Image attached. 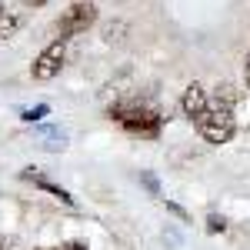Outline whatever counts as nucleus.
<instances>
[{
	"label": "nucleus",
	"mask_w": 250,
	"mask_h": 250,
	"mask_svg": "<svg viewBox=\"0 0 250 250\" xmlns=\"http://www.w3.org/2000/svg\"><path fill=\"white\" fill-rule=\"evenodd\" d=\"M110 120H117L127 134L144 137V140H157L160 137V127H164V114L154 110V107H144V104H114L110 110Z\"/></svg>",
	"instance_id": "1"
},
{
	"label": "nucleus",
	"mask_w": 250,
	"mask_h": 250,
	"mask_svg": "<svg viewBox=\"0 0 250 250\" xmlns=\"http://www.w3.org/2000/svg\"><path fill=\"white\" fill-rule=\"evenodd\" d=\"M193 127L197 134L204 137L207 144L220 147V144H230L233 134H237V117H233V107H224L210 97V104L193 117Z\"/></svg>",
	"instance_id": "2"
},
{
	"label": "nucleus",
	"mask_w": 250,
	"mask_h": 250,
	"mask_svg": "<svg viewBox=\"0 0 250 250\" xmlns=\"http://www.w3.org/2000/svg\"><path fill=\"white\" fill-rule=\"evenodd\" d=\"M94 23H97V7L90 0H77L74 7H67V10L60 14L57 34L63 40H70V37H77V34H83L87 27H94Z\"/></svg>",
	"instance_id": "3"
},
{
	"label": "nucleus",
	"mask_w": 250,
	"mask_h": 250,
	"mask_svg": "<svg viewBox=\"0 0 250 250\" xmlns=\"http://www.w3.org/2000/svg\"><path fill=\"white\" fill-rule=\"evenodd\" d=\"M63 63H67V40L57 37L54 43H47L37 54L34 67H30V77L34 80H54L60 70H63Z\"/></svg>",
	"instance_id": "4"
},
{
	"label": "nucleus",
	"mask_w": 250,
	"mask_h": 250,
	"mask_svg": "<svg viewBox=\"0 0 250 250\" xmlns=\"http://www.w3.org/2000/svg\"><path fill=\"white\" fill-rule=\"evenodd\" d=\"M207 104H210V94H207L200 83H187V87H184V97H180V110H184V117L193 120Z\"/></svg>",
	"instance_id": "5"
},
{
	"label": "nucleus",
	"mask_w": 250,
	"mask_h": 250,
	"mask_svg": "<svg viewBox=\"0 0 250 250\" xmlns=\"http://www.w3.org/2000/svg\"><path fill=\"white\" fill-rule=\"evenodd\" d=\"M20 177H23L27 184H34V187H40V190L54 193V197H57L60 204H67V207H74V197H70V190H63L60 184H54V180H47V177H43V173H37L34 167H27V170L20 173Z\"/></svg>",
	"instance_id": "6"
},
{
	"label": "nucleus",
	"mask_w": 250,
	"mask_h": 250,
	"mask_svg": "<svg viewBox=\"0 0 250 250\" xmlns=\"http://www.w3.org/2000/svg\"><path fill=\"white\" fill-rule=\"evenodd\" d=\"M213 100L224 104V107H237V104H240V90H237L233 83H220V87L213 90Z\"/></svg>",
	"instance_id": "7"
},
{
	"label": "nucleus",
	"mask_w": 250,
	"mask_h": 250,
	"mask_svg": "<svg viewBox=\"0 0 250 250\" xmlns=\"http://www.w3.org/2000/svg\"><path fill=\"white\" fill-rule=\"evenodd\" d=\"M47 114H50V107H47V104H37V107L20 110V120H23V124H37V120H43Z\"/></svg>",
	"instance_id": "8"
},
{
	"label": "nucleus",
	"mask_w": 250,
	"mask_h": 250,
	"mask_svg": "<svg viewBox=\"0 0 250 250\" xmlns=\"http://www.w3.org/2000/svg\"><path fill=\"white\" fill-rule=\"evenodd\" d=\"M20 23H23V14H14V17H0V37H14V30H17Z\"/></svg>",
	"instance_id": "9"
},
{
	"label": "nucleus",
	"mask_w": 250,
	"mask_h": 250,
	"mask_svg": "<svg viewBox=\"0 0 250 250\" xmlns=\"http://www.w3.org/2000/svg\"><path fill=\"white\" fill-rule=\"evenodd\" d=\"M224 230H227V220L220 213H210L207 217V233H224Z\"/></svg>",
	"instance_id": "10"
},
{
	"label": "nucleus",
	"mask_w": 250,
	"mask_h": 250,
	"mask_svg": "<svg viewBox=\"0 0 250 250\" xmlns=\"http://www.w3.org/2000/svg\"><path fill=\"white\" fill-rule=\"evenodd\" d=\"M140 180H144V187H147V190L154 193V197H160V187H157V180H154V173H144V177H140Z\"/></svg>",
	"instance_id": "11"
},
{
	"label": "nucleus",
	"mask_w": 250,
	"mask_h": 250,
	"mask_svg": "<svg viewBox=\"0 0 250 250\" xmlns=\"http://www.w3.org/2000/svg\"><path fill=\"white\" fill-rule=\"evenodd\" d=\"M0 250H23V244H20L17 237H3L0 240Z\"/></svg>",
	"instance_id": "12"
},
{
	"label": "nucleus",
	"mask_w": 250,
	"mask_h": 250,
	"mask_svg": "<svg viewBox=\"0 0 250 250\" xmlns=\"http://www.w3.org/2000/svg\"><path fill=\"white\" fill-rule=\"evenodd\" d=\"M167 210H170L173 217H180V220H187V210H184V207H177V204H170V200H167Z\"/></svg>",
	"instance_id": "13"
},
{
	"label": "nucleus",
	"mask_w": 250,
	"mask_h": 250,
	"mask_svg": "<svg viewBox=\"0 0 250 250\" xmlns=\"http://www.w3.org/2000/svg\"><path fill=\"white\" fill-rule=\"evenodd\" d=\"M30 3H34V7H43V3H47V0H30Z\"/></svg>",
	"instance_id": "14"
},
{
	"label": "nucleus",
	"mask_w": 250,
	"mask_h": 250,
	"mask_svg": "<svg viewBox=\"0 0 250 250\" xmlns=\"http://www.w3.org/2000/svg\"><path fill=\"white\" fill-rule=\"evenodd\" d=\"M40 250H67V247H40Z\"/></svg>",
	"instance_id": "15"
},
{
	"label": "nucleus",
	"mask_w": 250,
	"mask_h": 250,
	"mask_svg": "<svg viewBox=\"0 0 250 250\" xmlns=\"http://www.w3.org/2000/svg\"><path fill=\"white\" fill-rule=\"evenodd\" d=\"M3 14H7V10H3V0H0V17H3Z\"/></svg>",
	"instance_id": "16"
},
{
	"label": "nucleus",
	"mask_w": 250,
	"mask_h": 250,
	"mask_svg": "<svg viewBox=\"0 0 250 250\" xmlns=\"http://www.w3.org/2000/svg\"><path fill=\"white\" fill-rule=\"evenodd\" d=\"M247 87H250V63H247Z\"/></svg>",
	"instance_id": "17"
}]
</instances>
